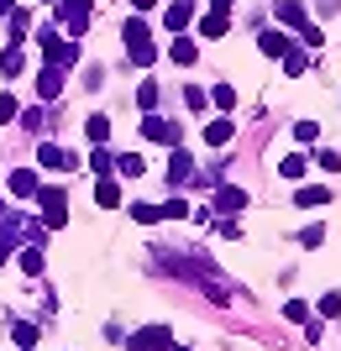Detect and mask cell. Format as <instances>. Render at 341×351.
Returning <instances> with one entry per match:
<instances>
[{
    "mask_svg": "<svg viewBox=\"0 0 341 351\" xmlns=\"http://www.w3.org/2000/svg\"><path fill=\"white\" fill-rule=\"evenodd\" d=\"M132 220H142V226H152V220H163V205H132Z\"/></svg>",
    "mask_w": 341,
    "mask_h": 351,
    "instance_id": "obj_25",
    "label": "cell"
},
{
    "mask_svg": "<svg viewBox=\"0 0 341 351\" xmlns=\"http://www.w3.org/2000/svg\"><path fill=\"white\" fill-rule=\"evenodd\" d=\"M11 252H16V247H11V236H0V263H11Z\"/></svg>",
    "mask_w": 341,
    "mask_h": 351,
    "instance_id": "obj_39",
    "label": "cell"
},
{
    "mask_svg": "<svg viewBox=\"0 0 341 351\" xmlns=\"http://www.w3.org/2000/svg\"><path fill=\"white\" fill-rule=\"evenodd\" d=\"M121 43H148V21H126V27H121Z\"/></svg>",
    "mask_w": 341,
    "mask_h": 351,
    "instance_id": "obj_23",
    "label": "cell"
},
{
    "mask_svg": "<svg viewBox=\"0 0 341 351\" xmlns=\"http://www.w3.org/2000/svg\"><path fill=\"white\" fill-rule=\"evenodd\" d=\"M315 132H320L315 121H299V126H294V136H299V142H315Z\"/></svg>",
    "mask_w": 341,
    "mask_h": 351,
    "instance_id": "obj_35",
    "label": "cell"
},
{
    "mask_svg": "<svg viewBox=\"0 0 341 351\" xmlns=\"http://www.w3.org/2000/svg\"><path fill=\"white\" fill-rule=\"evenodd\" d=\"M320 315H341V293H326V299H320Z\"/></svg>",
    "mask_w": 341,
    "mask_h": 351,
    "instance_id": "obj_37",
    "label": "cell"
},
{
    "mask_svg": "<svg viewBox=\"0 0 341 351\" xmlns=\"http://www.w3.org/2000/svg\"><path fill=\"white\" fill-rule=\"evenodd\" d=\"M158 95H163V89H158V79H142V89H137V105H142V110H158Z\"/></svg>",
    "mask_w": 341,
    "mask_h": 351,
    "instance_id": "obj_12",
    "label": "cell"
},
{
    "mask_svg": "<svg viewBox=\"0 0 341 351\" xmlns=\"http://www.w3.org/2000/svg\"><path fill=\"white\" fill-rule=\"evenodd\" d=\"M205 142H210V147L231 142V121H226V116H221V121H210V126H205Z\"/></svg>",
    "mask_w": 341,
    "mask_h": 351,
    "instance_id": "obj_18",
    "label": "cell"
},
{
    "mask_svg": "<svg viewBox=\"0 0 341 351\" xmlns=\"http://www.w3.org/2000/svg\"><path fill=\"white\" fill-rule=\"evenodd\" d=\"M32 199H37V210H43V226H47V231H58L63 220H69V194H63V189L47 184V189H37Z\"/></svg>",
    "mask_w": 341,
    "mask_h": 351,
    "instance_id": "obj_2",
    "label": "cell"
},
{
    "mask_svg": "<svg viewBox=\"0 0 341 351\" xmlns=\"http://www.w3.org/2000/svg\"><path fill=\"white\" fill-rule=\"evenodd\" d=\"M37 168H79V158L63 152V147H53V142H43L37 147Z\"/></svg>",
    "mask_w": 341,
    "mask_h": 351,
    "instance_id": "obj_4",
    "label": "cell"
},
{
    "mask_svg": "<svg viewBox=\"0 0 341 351\" xmlns=\"http://www.w3.org/2000/svg\"><path fill=\"white\" fill-rule=\"evenodd\" d=\"M283 315H289V320H305L310 309H305V299H289V304H283Z\"/></svg>",
    "mask_w": 341,
    "mask_h": 351,
    "instance_id": "obj_34",
    "label": "cell"
},
{
    "mask_svg": "<svg viewBox=\"0 0 341 351\" xmlns=\"http://www.w3.org/2000/svg\"><path fill=\"white\" fill-rule=\"evenodd\" d=\"M110 162H116V158H110L105 147H95V152H89V168H95V173H110Z\"/></svg>",
    "mask_w": 341,
    "mask_h": 351,
    "instance_id": "obj_27",
    "label": "cell"
},
{
    "mask_svg": "<svg viewBox=\"0 0 341 351\" xmlns=\"http://www.w3.org/2000/svg\"><path fill=\"white\" fill-rule=\"evenodd\" d=\"M0 121H16V100L11 95H0Z\"/></svg>",
    "mask_w": 341,
    "mask_h": 351,
    "instance_id": "obj_38",
    "label": "cell"
},
{
    "mask_svg": "<svg viewBox=\"0 0 341 351\" xmlns=\"http://www.w3.org/2000/svg\"><path fill=\"white\" fill-rule=\"evenodd\" d=\"M299 241H305V247H320V241H326V226H305V231H299Z\"/></svg>",
    "mask_w": 341,
    "mask_h": 351,
    "instance_id": "obj_29",
    "label": "cell"
},
{
    "mask_svg": "<svg viewBox=\"0 0 341 351\" xmlns=\"http://www.w3.org/2000/svg\"><path fill=\"white\" fill-rule=\"evenodd\" d=\"M184 105H189V110H205V89L189 84V89H184Z\"/></svg>",
    "mask_w": 341,
    "mask_h": 351,
    "instance_id": "obj_30",
    "label": "cell"
},
{
    "mask_svg": "<svg viewBox=\"0 0 341 351\" xmlns=\"http://www.w3.org/2000/svg\"><path fill=\"white\" fill-rule=\"evenodd\" d=\"M84 132H89V142H105V136H110V121H105V116H89Z\"/></svg>",
    "mask_w": 341,
    "mask_h": 351,
    "instance_id": "obj_24",
    "label": "cell"
},
{
    "mask_svg": "<svg viewBox=\"0 0 341 351\" xmlns=\"http://www.w3.org/2000/svg\"><path fill=\"white\" fill-rule=\"evenodd\" d=\"M110 168H116V173H126V178H142V173H148V162L137 158V152H121V158L110 162Z\"/></svg>",
    "mask_w": 341,
    "mask_h": 351,
    "instance_id": "obj_9",
    "label": "cell"
},
{
    "mask_svg": "<svg viewBox=\"0 0 341 351\" xmlns=\"http://www.w3.org/2000/svg\"><path fill=\"white\" fill-rule=\"evenodd\" d=\"M95 199H100L105 210H116V205H121V189L110 184V178H100V189H95Z\"/></svg>",
    "mask_w": 341,
    "mask_h": 351,
    "instance_id": "obj_21",
    "label": "cell"
},
{
    "mask_svg": "<svg viewBox=\"0 0 341 351\" xmlns=\"http://www.w3.org/2000/svg\"><path fill=\"white\" fill-rule=\"evenodd\" d=\"M279 173H283V178H305V173H310V162L299 158V152H289V158L279 162Z\"/></svg>",
    "mask_w": 341,
    "mask_h": 351,
    "instance_id": "obj_15",
    "label": "cell"
},
{
    "mask_svg": "<svg viewBox=\"0 0 341 351\" xmlns=\"http://www.w3.org/2000/svg\"><path fill=\"white\" fill-rule=\"evenodd\" d=\"M268 53V58H283V53H289V37H283V32H263V43H257Z\"/></svg>",
    "mask_w": 341,
    "mask_h": 351,
    "instance_id": "obj_13",
    "label": "cell"
},
{
    "mask_svg": "<svg viewBox=\"0 0 341 351\" xmlns=\"http://www.w3.org/2000/svg\"><path fill=\"white\" fill-rule=\"evenodd\" d=\"M283 73H305V53H294V47H289V53H283Z\"/></svg>",
    "mask_w": 341,
    "mask_h": 351,
    "instance_id": "obj_31",
    "label": "cell"
},
{
    "mask_svg": "<svg viewBox=\"0 0 341 351\" xmlns=\"http://www.w3.org/2000/svg\"><path fill=\"white\" fill-rule=\"evenodd\" d=\"M11 341H16L21 351H32V346H37V325H32V320H16V325H11Z\"/></svg>",
    "mask_w": 341,
    "mask_h": 351,
    "instance_id": "obj_10",
    "label": "cell"
},
{
    "mask_svg": "<svg viewBox=\"0 0 341 351\" xmlns=\"http://www.w3.org/2000/svg\"><path fill=\"white\" fill-rule=\"evenodd\" d=\"M58 5V16L69 21V32H84L89 27V0H53Z\"/></svg>",
    "mask_w": 341,
    "mask_h": 351,
    "instance_id": "obj_3",
    "label": "cell"
},
{
    "mask_svg": "<svg viewBox=\"0 0 341 351\" xmlns=\"http://www.w3.org/2000/svg\"><path fill=\"white\" fill-rule=\"evenodd\" d=\"M210 210H226V215L247 210V189H215V205H210Z\"/></svg>",
    "mask_w": 341,
    "mask_h": 351,
    "instance_id": "obj_7",
    "label": "cell"
},
{
    "mask_svg": "<svg viewBox=\"0 0 341 351\" xmlns=\"http://www.w3.org/2000/svg\"><path fill=\"white\" fill-rule=\"evenodd\" d=\"M315 162H320L326 173H336V168H341V152H320V158H315Z\"/></svg>",
    "mask_w": 341,
    "mask_h": 351,
    "instance_id": "obj_36",
    "label": "cell"
},
{
    "mask_svg": "<svg viewBox=\"0 0 341 351\" xmlns=\"http://www.w3.org/2000/svg\"><path fill=\"white\" fill-rule=\"evenodd\" d=\"M168 53H174V63H184V69H189V63H194V58H200V47H194V43H189V37H178V43H174V47H168Z\"/></svg>",
    "mask_w": 341,
    "mask_h": 351,
    "instance_id": "obj_16",
    "label": "cell"
},
{
    "mask_svg": "<svg viewBox=\"0 0 341 351\" xmlns=\"http://www.w3.org/2000/svg\"><path fill=\"white\" fill-rule=\"evenodd\" d=\"M37 47H43L47 69H74V63H79V47H74V43H63L58 32H37Z\"/></svg>",
    "mask_w": 341,
    "mask_h": 351,
    "instance_id": "obj_1",
    "label": "cell"
},
{
    "mask_svg": "<svg viewBox=\"0 0 341 351\" xmlns=\"http://www.w3.org/2000/svg\"><path fill=\"white\" fill-rule=\"evenodd\" d=\"M279 21L283 27H305V5L299 0H279Z\"/></svg>",
    "mask_w": 341,
    "mask_h": 351,
    "instance_id": "obj_11",
    "label": "cell"
},
{
    "mask_svg": "<svg viewBox=\"0 0 341 351\" xmlns=\"http://www.w3.org/2000/svg\"><path fill=\"white\" fill-rule=\"evenodd\" d=\"M184 215H189V205H184V199H168V205H163V220H184Z\"/></svg>",
    "mask_w": 341,
    "mask_h": 351,
    "instance_id": "obj_32",
    "label": "cell"
},
{
    "mask_svg": "<svg viewBox=\"0 0 341 351\" xmlns=\"http://www.w3.org/2000/svg\"><path fill=\"white\" fill-rule=\"evenodd\" d=\"M0 73H5V79H16V73H21V47H5V53H0Z\"/></svg>",
    "mask_w": 341,
    "mask_h": 351,
    "instance_id": "obj_17",
    "label": "cell"
},
{
    "mask_svg": "<svg viewBox=\"0 0 341 351\" xmlns=\"http://www.w3.org/2000/svg\"><path fill=\"white\" fill-rule=\"evenodd\" d=\"M142 136H148V142H168V147H174L178 142V126H174V121H163V116H148V121H142Z\"/></svg>",
    "mask_w": 341,
    "mask_h": 351,
    "instance_id": "obj_5",
    "label": "cell"
},
{
    "mask_svg": "<svg viewBox=\"0 0 341 351\" xmlns=\"http://www.w3.org/2000/svg\"><path fill=\"white\" fill-rule=\"evenodd\" d=\"M215 105H221V110H231V105H237V95H231V84H215Z\"/></svg>",
    "mask_w": 341,
    "mask_h": 351,
    "instance_id": "obj_33",
    "label": "cell"
},
{
    "mask_svg": "<svg viewBox=\"0 0 341 351\" xmlns=\"http://www.w3.org/2000/svg\"><path fill=\"white\" fill-rule=\"evenodd\" d=\"M189 16H194V0H174V5H168V27H184Z\"/></svg>",
    "mask_w": 341,
    "mask_h": 351,
    "instance_id": "obj_20",
    "label": "cell"
},
{
    "mask_svg": "<svg viewBox=\"0 0 341 351\" xmlns=\"http://www.w3.org/2000/svg\"><path fill=\"white\" fill-rule=\"evenodd\" d=\"M331 199V189H299L294 194V205H326Z\"/></svg>",
    "mask_w": 341,
    "mask_h": 351,
    "instance_id": "obj_26",
    "label": "cell"
},
{
    "mask_svg": "<svg viewBox=\"0 0 341 351\" xmlns=\"http://www.w3.org/2000/svg\"><path fill=\"white\" fill-rule=\"evenodd\" d=\"M43 189V184H37V173H32V168H16L11 173V194H21V199H32V194Z\"/></svg>",
    "mask_w": 341,
    "mask_h": 351,
    "instance_id": "obj_8",
    "label": "cell"
},
{
    "mask_svg": "<svg viewBox=\"0 0 341 351\" xmlns=\"http://www.w3.org/2000/svg\"><path fill=\"white\" fill-rule=\"evenodd\" d=\"M189 152H174V158H168V184H184V178H189Z\"/></svg>",
    "mask_w": 341,
    "mask_h": 351,
    "instance_id": "obj_14",
    "label": "cell"
},
{
    "mask_svg": "<svg viewBox=\"0 0 341 351\" xmlns=\"http://www.w3.org/2000/svg\"><path fill=\"white\" fill-rule=\"evenodd\" d=\"M5 11H11V0H0V16H5Z\"/></svg>",
    "mask_w": 341,
    "mask_h": 351,
    "instance_id": "obj_41",
    "label": "cell"
},
{
    "mask_svg": "<svg viewBox=\"0 0 341 351\" xmlns=\"http://www.w3.org/2000/svg\"><path fill=\"white\" fill-rule=\"evenodd\" d=\"M152 58H158V47H152V43H132V63H152Z\"/></svg>",
    "mask_w": 341,
    "mask_h": 351,
    "instance_id": "obj_28",
    "label": "cell"
},
{
    "mask_svg": "<svg viewBox=\"0 0 341 351\" xmlns=\"http://www.w3.org/2000/svg\"><path fill=\"white\" fill-rule=\"evenodd\" d=\"M21 273H32V278L43 273V247H37V241H32V247L21 252Z\"/></svg>",
    "mask_w": 341,
    "mask_h": 351,
    "instance_id": "obj_19",
    "label": "cell"
},
{
    "mask_svg": "<svg viewBox=\"0 0 341 351\" xmlns=\"http://www.w3.org/2000/svg\"><path fill=\"white\" fill-rule=\"evenodd\" d=\"M132 5H137V11H152V5H158V0H132Z\"/></svg>",
    "mask_w": 341,
    "mask_h": 351,
    "instance_id": "obj_40",
    "label": "cell"
},
{
    "mask_svg": "<svg viewBox=\"0 0 341 351\" xmlns=\"http://www.w3.org/2000/svg\"><path fill=\"white\" fill-rule=\"evenodd\" d=\"M37 95H43V100H58L63 95V69H43L37 73Z\"/></svg>",
    "mask_w": 341,
    "mask_h": 351,
    "instance_id": "obj_6",
    "label": "cell"
},
{
    "mask_svg": "<svg viewBox=\"0 0 341 351\" xmlns=\"http://www.w3.org/2000/svg\"><path fill=\"white\" fill-rule=\"evenodd\" d=\"M200 32H205V37H226V11H210L205 21H200Z\"/></svg>",
    "mask_w": 341,
    "mask_h": 351,
    "instance_id": "obj_22",
    "label": "cell"
}]
</instances>
